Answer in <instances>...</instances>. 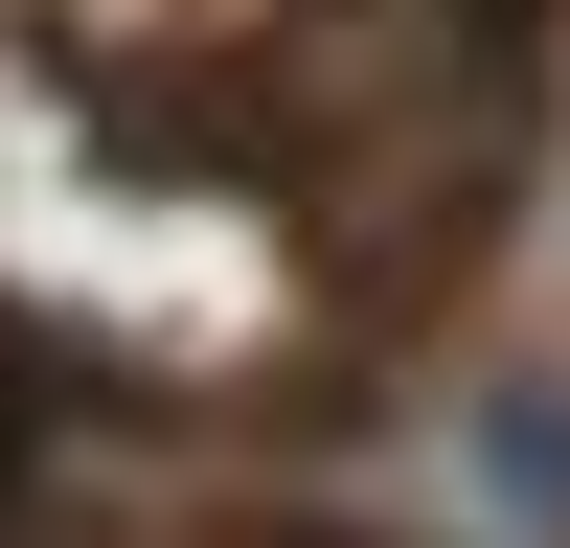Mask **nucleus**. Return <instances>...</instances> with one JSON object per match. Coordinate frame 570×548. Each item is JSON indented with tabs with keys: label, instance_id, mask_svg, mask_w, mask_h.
<instances>
[{
	"label": "nucleus",
	"instance_id": "f257e3e1",
	"mask_svg": "<svg viewBox=\"0 0 570 548\" xmlns=\"http://www.w3.org/2000/svg\"><path fill=\"white\" fill-rule=\"evenodd\" d=\"M252 548H343V526H252Z\"/></svg>",
	"mask_w": 570,
	"mask_h": 548
}]
</instances>
